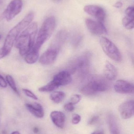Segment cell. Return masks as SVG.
I'll return each mask as SVG.
<instances>
[{"mask_svg": "<svg viewBox=\"0 0 134 134\" xmlns=\"http://www.w3.org/2000/svg\"><path fill=\"white\" fill-rule=\"evenodd\" d=\"M34 13L30 12L9 32L3 47L0 49V59L8 55L12 50L17 38L21 32L27 27L34 18Z\"/></svg>", "mask_w": 134, "mask_h": 134, "instance_id": "6da1fadb", "label": "cell"}, {"mask_svg": "<svg viewBox=\"0 0 134 134\" xmlns=\"http://www.w3.org/2000/svg\"><path fill=\"white\" fill-rule=\"evenodd\" d=\"M37 32V24L34 23L30 24L18 36L15 43L21 55H25L31 49L35 44Z\"/></svg>", "mask_w": 134, "mask_h": 134, "instance_id": "7a4b0ae2", "label": "cell"}, {"mask_svg": "<svg viewBox=\"0 0 134 134\" xmlns=\"http://www.w3.org/2000/svg\"><path fill=\"white\" fill-rule=\"evenodd\" d=\"M56 27V20L53 16L46 18L43 22L38 34L35 43L31 50L39 53L42 46L52 36Z\"/></svg>", "mask_w": 134, "mask_h": 134, "instance_id": "3957f363", "label": "cell"}, {"mask_svg": "<svg viewBox=\"0 0 134 134\" xmlns=\"http://www.w3.org/2000/svg\"><path fill=\"white\" fill-rule=\"evenodd\" d=\"M111 85L108 80L100 76H93L88 79L87 82L81 88V93L85 95H92L109 90Z\"/></svg>", "mask_w": 134, "mask_h": 134, "instance_id": "277c9868", "label": "cell"}, {"mask_svg": "<svg viewBox=\"0 0 134 134\" xmlns=\"http://www.w3.org/2000/svg\"><path fill=\"white\" fill-rule=\"evenodd\" d=\"M100 43L103 51L110 59L116 62L121 61V53L112 42L105 37H102L100 39Z\"/></svg>", "mask_w": 134, "mask_h": 134, "instance_id": "5b68a950", "label": "cell"}, {"mask_svg": "<svg viewBox=\"0 0 134 134\" xmlns=\"http://www.w3.org/2000/svg\"><path fill=\"white\" fill-rule=\"evenodd\" d=\"M22 8V0H12L1 15V19L10 21L20 12Z\"/></svg>", "mask_w": 134, "mask_h": 134, "instance_id": "8992f818", "label": "cell"}, {"mask_svg": "<svg viewBox=\"0 0 134 134\" xmlns=\"http://www.w3.org/2000/svg\"><path fill=\"white\" fill-rule=\"evenodd\" d=\"M60 49L50 45L49 48L42 54L39 62L44 65H49L52 64L56 61Z\"/></svg>", "mask_w": 134, "mask_h": 134, "instance_id": "52a82bcc", "label": "cell"}, {"mask_svg": "<svg viewBox=\"0 0 134 134\" xmlns=\"http://www.w3.org/2000/svg\"><path fill=\"white\" fill-rule=\"evenodd\" d=\"M85 23L89 30L93 34L101 35L108 34L107 29L102 22L98 21L97 22L90 19H86Z\"/></svg>", "mask_w": 134, "mask_h": 134, "instance_id": "ba28073f", "label": "cell"}, {"mask_svg": "<svg viewBox=\"0 0 134 134\" xmlns=\"http://www.w3.org/2000/svg\"><path fill=\"white\" fill-rule=\"evenodd\" d=\"M90 58L89 54H85L79 57L76 60L74 69L78 71L82 75L85 74L89 66Z\"/></svg>", "mask_w": 134, "mask_h": 134, "instance_id": "9c48e42d", "label": "cell"}, {"mask_svg": "<svg viewBox=\"0 0 134 134\" xmlns=\"http://www.w3.org/2000/svg\"><path fill=\"white\" fill-rule=\"evenodd\" d=\"M84 11L87 14L97 19L98 21L103 22L105 19V11L101 7L94 5H89L84 7Z\"/></svg>", "mask_w": 134, "mask_h": 134, "instance_id": "30bf717a", "label": "cell"}, {"mask_svg": "<svg viewBox=\"0 0 134 134\" xmlns=\"http://www.w3.org/2000/svg\"><path fill=\"white\" fill-rule=\"evenodd\" d=\"M119 112L124 119L131 118L134 114V102L133 100L127 101L122 103L119 108Z\"/></svg>", "mask_w": 134, "mask_h": 134, "instance_id": "8fae6325", "label": "cell"}, {"mask_svg": "<svg viewBox=\"0 0 134 134\" xmlns=\"http://www.w3.org/2000/svg\"><path fill=\"white\" fill-rule=\"evenodd\" d=\"M114 88L117 93L120 94L133 93L134 92L133 84L122 80L116 81Z\"/></svg>", "mask_w": 134, "mask_h": 134, "instance_id": "7c38bea8", "label": "cell"}, {"mask_svg": "<svg viewBox=\"0 0 134 134\" xmlns=\"http://www.w3.org/2000/svg\"><path fill=\"white\" fill-rule=\"evenodd\" d=\"M52 80L59 87L71 83L72 78L68 71H62L55 75Z\"/></svg>", "mask_w": 134, "mask_h": 134, "instance_id": "4fadbf2b", "label": "cell"}, {"mask_svg": "<svg viewBox=\"0 0 134 134\" xmlns=\"http://www.w3.org/2000/svg\"><path fill=\"white\" fill-rule=\"evenodd\" d=\"M50 118L53 124L58 128L63 129L65 123V115L60 111H55L50 113Z\"/></svg>", "mask_w": 134, "mask_h": 134, "instance_id": "5bb4252c", "label": "cell"}, {"mask_svg": "<svg viewBox=\"0 0 134 134\" xmlns=\"http://www.w3.org/2000/svg\"><path fill=\"white\" fill-rule=\"evenodd\" d=\"M104 73L105 78L108 80H115L118 75L116 67L109 62H106L104 68Z\"/></svg>", "mask_w": 134, "mask_h": 134, "instance_id": "9a60e30c", "label": "cell"}, {"mask_svg": "<svg viewBox=\"0 0 134 134\" xmlns=\"http://www.w3.org/2000/svg\"><path fill=\"white\" fill-rule=\"evenodd\" d=\"M25 106L27 109L37 118H42L44 117L45 115L44 110L40 104L37 103L33 104H26Z\"/></svg>", "mask_w": 134, "mask_h": 134, "instance_id": "2e32d148", "label": "cell"}, {"mask_svg": "<svg viewBox=\"0 0 134 134\" xmlns=\"http://www.w3.org/2000/svg\"><path fill=\"white\" fill-rule=\"evenodd\" d=\"M65 94L63 91H57L53 92L50 95V99L56 104H59L64 99Z\"/></svg>", "mask_w": 134, "mask_h": 134, "instance_id": "e0dca14e", "label": "cell"}, {"mask_svg": "<svg viewBox=\"0 0 134 134\" xmlns=\"http://www.w3.org/2000/svg\"><path fill=\"white\" fill-rule=\"evenodd\" d=\"M25 57V60L28 64H33L37 62L39 56V53H37L30 50Z\"/></svg>", "mask_w": 134, "mask_h": 134, "instance_id": "ac0fdd59", "label": "cell"}, {"mask_svg": "<svg viewBox=\"0 0 134 134\" xmlns=\"http://www.w3.org/2000/svg\"><path fill=\"white\" fill-rule=\"evenodd\" d=\"M58 87H59L52 80L45 86L39 88L38 89V91L40 92H51L55 90Z\"/></svg>", "mask_w": 134, "mask_h": 134, "instance_id": "d6986e66", "label": "cell"}, {"mask_svg": "<svg viewBox=\"0 0 134 134\" xmlns=\"http://www.w3.org/2000/svg\"><path fill=\"white\" fill-rule=\"evenodd\" d=\"M122 24L125 28L127 30H131L134 28V19L126 16L122 19Z\"/></svg>", "mask_w": 134, "mask_h": 134, "instance_id": "ffe728a7", "label": "cell"}, {"mask_svg": "<svg viewBox=\"0 0 134 134\" xmlns=\"http://www.w3.org/2000/svg\"><path fill=\"white\" fill-rule=\"evenodd\" d=\"M6 80L9 86L12 88V90L17 94L19 95V93L17 88L14 79L12 76L10 75H7L6 76Z\"/></svg>", "mask_w": 134, "mask_h": 134, "instance_id": "44dd1931", "label": "cell"}, {"mask_svg": "<svg viewBox=\"0 0 134 134\" xmlns=\"http://www.w3.org/2000/svg\"><path fill=\"white\" fill-rule=\"evenodd\" d=\"M109 127L111 134H120L115 120L112 119L109 120Z\"/></svg>", "mask_w": 134, "mask_h": 134, "instance_id": "7402d4cb", "label": "cell"}, {"mask_svg": "<svg viewBox=\"0 0 134 134\" xmlns=\"http://www.w3.org/2000/svg\"><path fill=\"white\" fill-rule=\"evenodd\" d=\"M82 99V96L79 94H74L73 95L70 99V102L72 104L75 105L78 104Z\"/></svg>", "mask_w": 134, "mask_h": 134, "instance_id": "603a6c76", "label": "cell"}, {"mask_svg": "<svg viewBox=\"0 0 134 134\" xmlns=\"http://www.w3.org/2000/svg\"><path fill=\"white\" fill-rule=\"evenodd\" d=\"M22 91H23L24 93L25 94V95L27 97L31 98H32V99L35 100H38V98L37 96L29 90H27V89H23Z\"/></svg>", "mask_w": 134, "mask_h": 134, "instance_id": "cb8c5ba5", "label": "cell"}, {"mask_svg": "<svg viewBox=\"0 0 134 134\" xmlns=\"http://www.w3.org/2000/svg\"><path fill=\"white\" fill-rule=\"evenodd\" d=\"M81 116L78 114H74L72 115V122L73 124L76 125L79 123L81 121Z\"/></svg>", "mask_w": 134, "mask_h": 134, "instance_id": "d4e9b609", "label": "cell"}, {"mask_svg": "<svg viewBox=\"0 0 134 134\" xmlns=\"http://www.w3.org/2000/svg\"><path fill=\"white\" fill-rule=\"evenodd\" d=\"M64 109L68 112H71L73 111L74 110V105L72 104L71 102H68L67 103L64 105Z\"/></svg>", "mask_w": 134, "mask_h": 134, "instance_id": "484cf974", "label": "cell"}, {"mask_svg": "<svg viewBox=\"0 0 134 134\" xmlns=\"http://www.w3.org/2000/svg\"><path fill=\"white\" fill-rule=\"evenodd\" d=\"M126 13L128 17L134 18V8L133 7H129L126 10Z\"/></svg>", "mask_w": 134, "mask_h": 134, "instance_id": "4316f807", "label": "cell"}, {"mask_svg": "<svg viewBox=\"0 0 134 134\" xmlns=\"http://www.w3.org/2000/svg\"><path fill=\"white\" fill-rule=\"evenodd\" d=\"M7 83L3 76L0 75V86L3 88L7 87Z\"/></svg>", "mask_w": 134, "mask_h": 134, "instance_id": "83f0119b", "label": "cell"}, {"mask_svg": "<svg viewBox=\"0 0 134 134\" xmlns=\"http://www.w3.org/2000/svg\"><path fill=\"white\" fill-rule=\"evenodd\" d=\"M99 119V117L97 116H93L90 120L88 122V124L89 125H92L93 124L95 123L96 121H97Z\"/></svg>", "mask_w": 134, "mask_h": 134, "instance_id": "f1b7e54d", "label": "cell"}, {"mask_svg": "<svg viewBox=\"0 0 134 134\" xmlns=\"http://www.w3.org/2000/svg\"><path fill=\"white\" fill-rule=\"evenodd\" d=\"M122 6V3L121 2H118L115 4L114 6L117 8H119Z\"/></svg>", "mask_w": 134, "mask_h": 134, "instance_id": "f546056e", "label": "cell"}, {"mask_svg": "<svg viewBox=\"0 0 134 134\" xmlns=\"http://www.w3.org/2000/svg\"><path fill=\"white\" fill-rule=\"evenodd\" d=\"M91 134H103V133L102 131H94Z\"/></svg>", "mask_w": 134, "mask_h": 134, "instance_id": "4dcf8cb0", "label": "cell"}, {"mask_svg": "<svg viewBox=\"0 0 134 134\" xmlns=\"http://www.w3.org/2000/svg\"><path fill=\"white\" fill-rule=\"evenodd\" d=\"M39 130L38 128H34V132L35 133H37L38 132Z\"/></svg>", "mask_w": 134, "mask_h": 134, "instance_id": "1f68e13d", "label": "cell"}, {"mask_svg": "<svg viewBox=\"0 0 134 134\" xmlns=\"http://www.w3.org/2000/svg\"><path fill=\"white\" fill-rule=\"evenodd\" d=\"M11 134H20V133L18 131H14L12 132Z\"/></svg>", "mask_w": 134, "mask_h": 134, "instance_id": "d6a6232c", "label": "cell"}, {"mask_svg": "<svg viewBox=\"0 0 134 134\" xmlns=\"http://www.w3.org/2000/svg\"><path fill=\"white\" fill-rule=\"evenodd\" d=\"M53 1L56 2H59L61 0H53Z\"/></svg>", "mask_w": 134, "mask_h": 134, "instance_id": "836d02e7", "label": "cell"}, {"mask_svg": "<svg viewBox=\"0 0 134 134\" xmlns=\"http://www.w3.org/2000/svg\"><path fill=\"white\" fill-rule=\"evenodd\" d=\"M2 1H3V0H0V4L2 2Z\"/></svg>", "mask_w": 134, "mask_h": 134, "instance_id": "e575fe53", "label": "cell"}, {"mask_svg": "<svg viewBox=\"0 0 134 134\" xmlns=\"http://www.w3.org/2000/svg\"><path fill=\"white\" fill-rule=\"evenodd\" d=\"M1 35H0V40H1Z\"/></svg>", "mask_w": 134, "mask_h": 134, "instance_id": "d590c367", "label": "cell"}]
</instances>
